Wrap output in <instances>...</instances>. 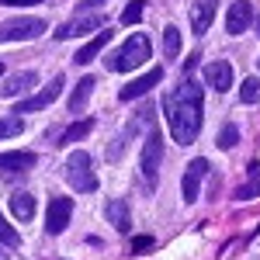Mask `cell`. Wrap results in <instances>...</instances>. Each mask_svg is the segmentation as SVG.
I'll list each match as a JSON object with an SVG mask.
<instances>
[{
	"label": "cell",
	"mask_w": 260,
	"mask_h": 260,
	"mask_svg": "<svg viewBox=\"0 0 260 260\" xmlns=\"http://www.w3.org/2000/svg\"><path fill=\"white\" fill-rule=\"evenodd\" d=\"M45 35V21L42 18H11L0 24V42H24Z\"/></svg>",
	"instance_id": "5"
},
{
	"label": "cell",
	"mask_w": 260,
	"mask_h": 260,
	"mask_svg": "<svg viewBox=\"0 0 260 260\" xmlns=\"http://www.w3.org/2000/svg\"><path fill=\"white\" fill-rule=\"evenodd\" d=\"M250 21H253L250 0H236V4L229 7V14H225V31H229V35H243V31L250 28Z\"/></svg>",
	"instance_id": "11"
},
{
	"label": "cell",
	"mask_w": 260,
	"mask_h": 260,
	"mask_svg": "<svg viewBox=\"0 0 260 260\" xmlns=\"http://www.w3.org/2000/svg\"><path fill=\"white\" fill-rule=\"evenodd\" d=\"M257 194H260V180H257V177H250V184H243L240 191H236V198H240V201L257 198Z\"/></svg>",
	"instance_id": "27"
},
{
	"label": "cell",
	"mask_w": 260,
	"mask_h": 260,
	"mask_svg": "<svg viewBox=\"0 0 260 260\" xmlns=\"http://www.w3.org/2000/svg\"><path fill=\"white\" fill-rule=\"evenodd\" d=\"M0 260H7V253H4V250H0Z\"/></svg>",
	"instance_id": "32"
},
{
	"label": "cell",
	"mask_w": 260,
	"mask_h": 260,
	"mask_svg": "<svg viewBox=\"0 0 260 260\" xmlns=\"http://www.w3.org/2000/svg\"><path fill=\"white\" fill-rule=\"evenodd\" d=\"M21 132H24L21 115H14V118H0V139H14V136H21Z\"/></svg>",
	"instance_id": "24"
},
{
	"label": "cell",
	"mask_w": 260,
	"mask_h": 260,
	"mask_svg": "<svg viewBox=\"0 0 260 260\" xmlns=\"http://www.w3.org/2000/svg\"><path fill=\"white\" fill-rule=\"evenodd\" d=\"M66 177L73 184V191H83V194L98 191V177H94V170H90V153H87V149L70 153V160H66Z\"/></svg>",
	"instance_id": "4"
},
{
	"label": "cell",
	"mask_w": 260,
	"mask_h": 260,
	"mask_svg": "<svg viewBox=\"0 0 260 260\" xmlns=\"http://www.w3.org/2000/svg\"><path fill=\"white\" fill-rule=\"evenodd\" d=\"M163 115L170 125V136L180 146H191L201 132V83L184 77V80L163 98Z\"/></svg>",
	"instance_id": "1"
},
{
	"label": "cell",
	"mask_w": 260,
	"mask_h": 260,
	"mask_svg": "<svg viewBox=\"0 0 260 260\" xmlns=\"http://www.w3.org/2000/svg\"><path fill=\"white\" fill-rule=\"evenodd\" d=\"M160 80H163V70H149V73H142V77H136L132 83H125L118 98H121V101H139L142 94H146V90H153V87H156Z\"/></svg>",
	"instance_id": "12"
},
{
	"label": "cell",
	"mask_w": 260,
	"mask_h": 260,
	"mask_svg": "<svg viewBox=\"0 0 260 260\" xmlns=\"http://www.w3.org/2000/svg\"><path fill=\"white\" fill-rule=\"evenodd\" d=\"M0 73H4V62H0Z\"/></svg>",
	"instance_id": "33"
},
{
	"label": "cell",
	"mask_w": 260,
	"mask_h": 260,
	"mask_svg": "<svg viewBox=\"0 0 260 260\" xmlns=\"http://www.w3.org/2000/svg\"><path fill=\"white\" fill-rule=\"evenodd\" d=\"M4 7H39L42 0H0Z\"/></svg>",
	"instance_id": "29"
},
{
	"label": "cell",
	"mask_w": 260,
	"mask_h": 260,
	"mask_svg": "<svg viewBox=\"0 0 260 260\" xmlns=\"http://www.w3.org/2000/svg\"><path fill=\"white\" fill-rule=\"evenodd\" d=\"M90 90H94V77H80L77 80V87H73V94H70V101H66V108L77 115V111H83V104L90 101Z\"/></svg>",
	"instance_id": "18"
},
{
	"label": "cell",
	"mask_w": 260,
	"mask_h": 260,
	"mask_svg": "<svg viewBox=\"0 0 260 260\" xmlns=\"http://www.w3.org/2000/svg\"><path fill=\"white\" fill-rule=\"evenodd\" d=\"M39 163V156L35 153H28V149H18V153H0V174L7 180L21 177V174H28L31 167Z\"/></svg>",
	"instance_id": "9"
},
{
	"label": "cell",
	"mask_w": 260,
	"mask_h": 260,
	"mask_svg": "<svg viewBox=\"0 0 260 260\" xmlns=\"http://www.w3.org/2000/svg\"><path fill=\"white\" fill-rule=\"evenodd\" d=\"M149 246H153V240L149 236H139V240H132V253H146Z\"/></svg>",
	"instance_id": "28"
},
{
	"label": "cell",
	"mask_w": 260,
	"mask_h": 260,
	"mask_svg": "<svg viewBox=\"0 0 260 260\" xmlns=\"http://www.w3.org/2000/svg\"><path fill=\"white\" fill-rule=\"evenodd\" d=\"M205 80H208V87H215L219 94H225L229 87H233V62H212V66H205Z\"/></svg>",
	"instance_id": "15"
},
{
	"label": "cell",
	"mask_w": 260,
	"mask_h": 260,
	"mask_svg": "<svg viewBox=\"0 0 260 260\" xmlns=\"http://www.w3.org/2000/svg\"><path fill=\"white\" fill-rule=\"evenodd\" d=\"M215 7H219V0H194V7H191V28H194V35H205L212 28Z\"/></svg>",
	"instance_id": "14"
},
{
	"label": "cell",
	"mask_w": 260,
	"mask_h": 260,
	"mask_svg": "<svg viewBox=\"0 0 260 260\" xmlns=\"http://www.w3.org/2000/svg\"><path fill=\"white\" fill-rule=\"evenodd\" d=\"M139 163H142V187L153 194L160 187V163H163V136L153 128L146 142H142V153H139Z\"/></svg>",
	"instance_id": "3"
},
{
	"label": "cell",
	"mask_w": 260,
	"mask_h": 260,
	"mask_svg": "<svg viewBox=\"0 0 260 260\" xmlns=\"http://www.w3.org/2000/svg\"><path fill=\"white\" fill-rule=\"evenodd\" d=\"M62 87H66V77H62V73H56V77L45 83L35 98L18 101V104H14V115H28V111H42V108H49V104H52V101L62 94Z\"/></svg>",
	"instance_id": "6"
},
{
	"label": "cell",
	"mask_w": 260,
	"mask_h": 260,
	"mask_svg": "<svg viewBox=\"0 0 260 260\" xmlns=\"http://www.w3.org/2000/svg\"><path fill=\"white\" fill-rule=\"evenodd\" d=\"M70 219H73V201L70 198H52L49 201V215H45V233H49V236L66 233Z\"/></svg>",
	"instance_id": "8"
},
{
	"label": "cell",
	"mask_w": 260,
	"mask_h": 260,
	"mask_svg": "<svg viewBox=\"0 0 260 260\" xmlns=\"http://www.w3.org/2000/svg\"><path fill=\"white\" fill-rule=\"evenodd\" d=\"M35 80H39V73H35V70H21V73H11L7 80L0 83V94H4V98H18V94H28V90L35 87Z\"/></svg>",
	"instance_id": "13"
},
{
	"label": "cell",
	"mask_w": 260,
	"mask_h": 260,
	"mask_svg": "<svg viewBox=\"0 0 260 260\" xmlns=\"http://www.w3.org/2000/svg\"><path fill=\"white\" fill-rule=\"evenodd\" d=\"M11 212H14V219L31 222V219H35V198H31L28 191H14V198H11Z\"/></svg>",
	"instance_id": "19"
},
{
	"label": "cell",
	"mask_w": 260,
	"mask_h": 260,
	"mask_svg": "<svg viewBox=\"0 0 260 260\" xmlns=\"http://www.w3.org/2000/svg\"><path fill=\"white\" fill-rule=\"evenodd\" d=\"M208 174V160L198 156V160L187 163V170H184V180H180V191H184V201L187 205H194L198 201V187H201V177Z\"/></svg>",
	"instance_id": "10"
},
{
	"label": "cell",
	"mask_w": 260,
	"mask_h": 260,
	"mask_svg": "<svg viewBox=\"0 0 260 260\" xmlns=\"http://www.w3.org/2000/svg\"><path fill=\"white\" fill-rule=\"evenodd\" d=\"M240 101L243 104H257L260 101V80L257 77H246V80L240 83Z\"/></svg>",
	"instance_id": "22"
},
{
	"label": "cell",
	"mask_w": 260,
	"mask_h": 260,
	"mask_svg": "<svg viewBox=\"0 0 260 260\" xmlns=\"http://www.w3.org/2000/svg\"><path fill=\"white\" fill-rule=\"evenodd\" d=\"M104 215H108V222H111L118 233H132V215H128V205H125V201H108Z\"/></svg>",
	"instance_id": "17"
},
{
	"label": "cell",
	"mask_w": 260,
	"mask_h": 260,
	"mask_svg": "<svg viewBox=\"0 0 260 260\" xmlns=\"http://www.w3.org/2000/svg\"><path fill=\"white\" fill-rule=\"evenodd\" d=\"M104 24H108V18H101V14H77L56 28V39H80V35H90Z\"/></svg>",
	"instance_id": "7"
},
{
	"label": "cell",
	"mask_w": 260,
	"mask_h": 260,
	"mask_svg": "<svg viewBox=\"0 0 260 260\" xmlns=\"http://www.w3.org/2000/svg\"><path fill=\"white\" fill-rule=\"evenodd\" d=\"M142 14H146V4H142V0H132V4L125 7V14H121V21H125V24H136V21H139Z\"/></svg>",
	"instance_id": "26"
},
{
	"label": "cell",
	"mask_w": 260,
	"mask_h": 260,
	"mask_svg": "<svg viewBox=\"0 0 260 260\" xmlns=\"http://www.w3.org/2000/svg\"><path fill=\"white\" fill-rule=\"evenodd\" d=\"M90 128H94V118H83V121H73L66 132L59 136V146H73V142H80L90 136Z\"/></svg>",
	"instance_id": "20"
},
{
	"label": "cell",
	"mask_w": 260,
	"mask_h": 260,
	"mask_svg": "<svg viewBox=\"0 0 260 260\" xmlns=\"http://www.w3.org/2000/svg\"><path fill=\"white\" fill-rule=\"evenodd\" d=\"M101 4H108V0H83V4L77 7V11H83V7H101Z\"/></svg>",
	"instance_id": "30"
},
{
	"label": "cell",
	"mask_w": 260,
	"mask_h": 260,
	"mask_svg": "<svg viewBox=\"0 0 260 260\" xmlns=\"http://www.w3.org/2000/svg\"><path fill=\"white\" fill-rule=\"evenodd\" d=\"M149 56H153V45H149V39L139 31V35H128L125 45L108 59V70H115V73H128V70H139L142 62H149Z\"/></svg>",
	"instance_id": "2"
},
{
	"label": "cell",
	"mask_w": 260,
	"mask_h": 260,
	"mask_svg": "<svg viewBox=\"0 0 260 260\" xmlns=\"http://www.w3.org/2000/svg\"><path fill=\"white\" fill-rule=\"evenodd\" d=\"M0 243H4V246H11V250H14V246H18V243H21L18 229H14L11 222L4 219V215H0Z\"/></svg>",
	"instance_id": "25"
},
{
	"label": "cell",
	"mask_w": 260,
	"mask_h": 260,
	"mask_svg": "<svg viewBox=\"0 0 260 260\" xmlns=\"http://www.w3.org/2000/svg\"><path fill=\"white\" fill-rule=\"evenodd\" d=\"M111 39H115V35H111V28H101V35H98V39H90V42H87V45H83L80 52L73 56V62H77V66H87V62L94 59V56H98V52H101V49H104V45H108Z\"/></svg>",
	"instance_id": "16"
},
{
	"label": "cell",
	"mask_w": 260,
	"mask_h": 260,
	"mask_svg": "<svg viewBox=\"0 0 260 260\" xmlns=\"http://www.w3.org/2000/svg\"><path fill=\"white\" fill-rule=\"evenodd\" d=\"M240 142V128H236V121H225L219 132V149H233Z\"/></svg>",
	"instance_id": "23"
},
{
	"label": "cell",
	"mask_w": 260,
	"mask_h": 260,
	"mask_svg": "<svg viewBox=\"0 0 260 260\" xmlns=\"http://www.w3.org/2000/svg\"><path fill=\"white\" fill-rule=\"evenodd\" d=\"M257 35H260V14H257Z\"/></svg>",
	"instance_id": "31"
},
{
	"label": "cell",
	"mask_w": 260,
	"mask_h": 260,
	"mask_svg": "<svg viewBox=\"0 0 260 260\" xmlns=\"http://www.w3.org/2000/svg\"><path fill=\"white\" fill-rule=\"evenodd\" d=\"M257 66H260V62H257Z\"/></svg>",
	"instance_id": "34"
},
{
	"label": "cell",
	"mask_w": 260,
	"mask_h": 260,
	"mask_svg": "<svg viewBox=\"0 0 260 260\" xmlns=\"http://www.w3.org/2000/svg\"><path fill=\"white\" fill-rule=\"evenodd\" d=\"M177 52H180V31L174 24H167L163 28V56L167 59H177Z\"/></svg>",
	"instance_id": "21"
}]
</instances>
